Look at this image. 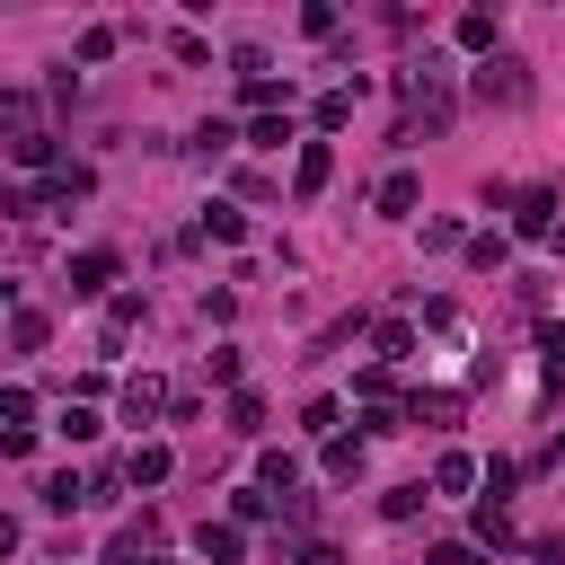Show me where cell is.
<instances>
[{
    "label": "cell",
    "instance_id": "cell-4",
    "mask_svg": "<svg viewBox=\"0 0 565 565\" xmlns=\"http://www.w3.org/2000/svg\"><path fill=\"white\" fill-rule=\"evenodd\" d=\"M512 238H556V185L512 194Z\"/></svg>",
    "mask_w": 565,
    "mask_h": 565
},
{
    "label": "cell",
    "instance_id": "cell-28",
    "mask_svg": "<svg viewBox=\"0 0 565 565\" xmlns=\"http://www.w3.org/2000/svg\"><path fill=\"white\" fill-rule=\"evenodd\" d=\"M424 565H486V547H468V539H441Z\"/></svg>",
    "mask_w": 565,
    "mask_h": 565
},
{
    "label": "cell",
    "instance_id": "cell-23",
    "mask_svg": "<svg viewBox=\"0 0 565 565\" xmlns=\"http://www.w3.org/2000/svg\"><path fill=\"white\" fill-rule=\"evenodd\" d=\"M44 503H53V512H71V503H88V486H79L71 468H53V477H44Z\"/></svg>",
    "mask_w": 565,
    "mask_h": 565
},
{
    "label": "cell",
    "instance_id": "cell-21",
    "mask_svg": "<svg viewBox=\"0 0 565 565\" xmlns=\"http://www.w3.org/2000/svg\"><path fill=\"white\" fill-rule=\"evenodd\" d=\"M79 194H88V168H53L44 177V203H79Z\"/></svg>",
    "mask_w": 565,
    "mask_h": 565
},
{
    "label": "cell",
    "instance_id": "cell-16",
    "mask_svg": "<svg viewBox=\"0 0 565 565\" xmlns=\"http://www.w3.org/2000/svg\"><path fill=\"white\" fill-rule=\"evenodd\" d=\"M450 35H459V53H494V9H468Z\"/></svg>",
    "mask_w": 565,
    "mask_h": 565
},
{
    "label": "cell",
    "instance_id": "cell-9",
    "mask_svg": "<svg viewBox=\"0 0 565 565\" xmlns=\"http://www.w3.org/2000/svg\"><path fill=\"white\" fill-rule=\"evenodd\" d=\"M194 547H203V565H238V556H247L238 521H203V530H194Z\"/></svg>",
    "mask_w": 565,
    "mask_h": 565
},
{
    "label": "cell",
    "instance_id": "cell-10",
    "mask_svg": "<svg viewBox=\"0 0 565 565\" xmlns=\"http://www.w3.org/2000/svg\"><path fill=\"white\" fill-rule=\"evenodd\" d=\"M353 106H362V79L327 88V97H318V132H344V124H353Z\"/></svg>",
    "mask_w": 565,
    "mask_h": 565
},
{
    "label": "cell",
    "instance_id": "cell-32",
    "mask_svg": "<svg viewBox=\"0 0 565 565\" xmlns=\"http://www.w3.org/2000/svg\"><path fill=\"white\" fill-rule=\"evenodd\" d=\"M300 424H309L318 441H335V397H309V415H300Z\"/></svg>",
    "mask_w": 565,
    "mask_h": 565
},
{
    "label": "cell",
    "instance_id": "cell-19",
    "mask_svg": "<svg viewBox=\"0 0 565 565\" xmlns=\"http://www.w3.org/2000/svg\"><path fill=\"white\" fill-rule=\"evenodd\" d=\"M327 477H335V486H344V477H362V441H353V433H335V441H327Z\"/></svg>",
    "mask_w": 565,
    "mask_h": 565
},
{
    "label": "cell",
    "instance_id": "cell-17",
    "mask_svg": "<svg viewBox=\"0 0 565 565\" xmlns=\"http://www.w3.org/2000/svg\"><path fill=\"white\" fill-rule=\"evenodd\" d=\"M44 335H53V327H44V309H26V300H18V309H9V344H18V353H35Z\"/></svg>",
    "mask_w": 565,
    "mask_h": 565
},
{
    "label": "cell",
    "instance_id": "cell-30",
    "mask_svg": "<svg viewBox=\"0 0 565 565\" xmlns=\"http://www.w3.org/2000/svg\"><path fill=\"white\" fill-rule=\"evenodd\" d=\"M132 318H141V291H115V300H106V327H115V335H124V327H132Z\"/></svg>",
    "mask_w": 565,
    "mask_h": 565
},
{
    "label": "cell",
    "instance_id": "cell-33",
    "mask_svg": "<svg viewBox=\"0 0 565 565\" xmlns=\"http://www.w3.org/2000/svg\"><path fill=\"white\" fill-rule=\"evenodd\" d=\"M300 565H344V556H335V547L318 539V547H300Z\"/></svg>",
    "mask_w": 565,
    "mask_h": 565
},
{
    "label": "cell",
    "instance_id": "cell-26",
    "mask_svg": "<svg viewBox=\"0 0 565 565\" xmlns=\"http://www.w3.org/2000/svg\"><path fill=\"white\" fill-rule=\"evenodd\" d=\"M256 477H265V486H291V477H300V459H291V450H265V459H256Z\"/></svg>",
    "mask_w": 565,
    "mask_h": 565
},
{
    "label": "cell",
    "instance_id": "cell-8",
    "mask_svg": "<svg viewBox=\"0 0 565 565\" xmlns=\"http://www.w3.org/2000/svg\"><path fill=\"white\" fill-rule=\"evenodd\" d=\"M468 486H486V468H477L468 450H441V459H433V494H468Z\"/></svg>",
    "mask_w": 565,
    "mask_h": 565
},
{
    "label": "cell",
    "instance_id": "cell-18",
    "mask_svg": "<svg viewBox=\"0 0 565 565\" xmlns=\"http://www.w3.org/2000/svg\"><path fill=\"white\" fill-rule=\"evenodd\" d=\"M159 406H168V388H159L150 371H141V380H124V415H132V424H141V415H159Z\"/></svg>",
    "mask_w": 565,
    "mask_h": 565
},
{
    "label": "cell",
    "instance_id": "cell-27",
    "mask_svg": "<svg viewBox=\"0 0 565 565\" xmlns=\"http://www.w3.org/2000/svg\"><path fill=\"white\" fill-rule=\"evenodd\" d=\"M380 512H388V521H415V512H424V486H397V494H380Z\"/></svg>",
    "mask_w": 565,
    "mask_h": 565
},
{
    "label": "cell",
    "instance_id": "cell-15",
    "mask_svg": "<svg viewBox=\"0 0 565 565\" xmlns=\"http://www.w3.org/2000/svg\"><path fill=\"white\" fill-rule=\"evenodd\" d=\"M477 547H512V512L494 494H477Z\"/></svg>",
    "mask_w": 565,
    "mask_h": 565
},
{
    "label": "cell",
    "instance_id": "cell-13",
    "mask_svg": "<svg viewBox=\"0 0 565 565\" xmlns=\"http://www.w3.org/2000/svg\"><path fill=\"white\" fill-rule=\"evenodd\" d=\"M203 238L238 247V238H247V212H238V203H203Z\"/></svg>",
    "mask_w": 565,
    "mask_h": 565
},
{
    "label": "cell",
    "instance_id": "cell-7",
    "mask_svg": "<svg viewBox=\"0 0 565 565\" xmlns=\"http://www.w3.org/2000/svg\"><path fill=\"white\" fill-rule=\"evenodd\" d=\"M168 468H177V450H168V441H132V450H124V486H159Z\"/></svg>",
    "mask_w": 565,
    "mask_h": 565
},
{
    "label": "cell",
    "instance_id": "cell-11",
    "mask_svg": "<svg viewBox=\"0 0 565 565\" xmlns=\"http://www.w3.org/2000/svg\"><path fill=\"white\" fill-rule=\"evenodd\" d=\"M406 353H415V327L406 318H380L371 327V362H406Z\"/></svg>",
    "mask_w": 565,
    "mask_h": 565
},
{
    "label": "cell",
    "instance_id": "cell-14",
    "mask_svg": "<svg viewBox=\"0 0 565 565\" xmlns=\"http://www.w3.org/2000/svg\"><path fill=\"white\" fill-rule=\"evenodd\" d=\"M230 521H238V530L274 521V486H238V494H230Z\"/></svg>",
    "mask_w": 565,
    "mask_h": 565
},
{
    "label": "cell",
    "instance_id": "cell-20",
    "mask_svg": "<svg viewBox=\"0 0 565 565\" xmlns=\"http://www.w3.org/2000/svg\"><path fill=\"white\" fill-rule=\"evenodd\" d=\"M282 141H291V115H256L247 124V150H282Z\"/></svg>",
    "mask_w": 565,
    "mask_h": 565
},
{
    "label": "cell",
    "instance_id": "cell-2",
    "mask_svg": "<svg viewBox=\"0 0 565 565\" xmlns=\"http://www.w3.org/2000/svg\"><path fill=\"white\" fill-rule=\"evenodd\" d=\"M115 274H124V265H115V247H79V256L62 265L71 300H106V291H115Z\"/></svg>",
    "mask_w": 565,
    "mask_h": 565
},
{
    "label": "cell",
    "instance_id": "cell-5",
    "mask_svg": "<svg viewBox=\"0 0 565 565\" xmlns=\"http://www.w3.org/2000/svg\"><path fill=\"white\" fill-rule=\"evenodd\" d=\"M327 177H335V150H327V141H300V159H291V194H300V203H318V194H327Z\"/></svg>",
    "mask_w": 565,
    "mask_h": 565
},
{
    "label": "cell",
    "instance_id": "cell-29",
    "mask_svg": "<svg viewBox=\"0 0 565 565\" xmlns=\"http://www.w3.org/2000/svg\"><path fill=\"white\" fill-rule=\"evenodd\" d=\"M230 141H238V132H230V124H203V132H194V159H221V150H230Z\"/></svg>",
    "mask_w": 565,
    "mask_h": 565
},
{
    "label": "cell",
    "instance_id": "cell-31",
    "mask_svg": "<svg viewBox=\"0 0 565 565\" xmlns=\"http://www.w3.org/2000/svg\"><path fill=\"white\" fill-rule=\"evenodd\" d=\"M406 415H415V424H424V415H433V424H450V415H459V397H441V388H433V397H415Z\"/></svg>",
    "mask_w": 565,
    "mask_h": 565
},
{
    "label": "cell",
    "instance_id": "cell-3",
    "mask_svg": "<svg viewBox=\"0 0 565 565\" xmlns=\"http://www.w3.org/2000/svg\"><path fill=\"white\" fill-rule=\"evenodd\" d=\"M468 88H477V97H486V106H521V97H530V71H521V62H503V53H494V62H477V79H468Z\"/></svg>",
    "mask_w": 565,
    "mask_h": 565
},
{
    "label": "cell",
    "instance_id": "cell-24",
    "mask_svg": "<svg viewBox=\"0 0 565 565\" xmlns=\"http://www.w3.org/2000/svg\"><path fill=\"white\" fill-rule=\"evenodd\" d=\"M62 441H97V406H88V397L62 406Z\"/></svg>",
    "mask_w": 565,
    "mask_h": 565
},
{
    "label": "cell",
    "instance_id": "cell-6",
    "mask_svg": "<svg viewBox=\"0 0 565 565\" xmlns=\"http://www.w3.org/2000/svg\"><path fill=\"white\" fill-rule=\"evenodd\" d=\"M371 203H380V212H388V221H406V212H415V203H424V177H415V168H388V177H380V194H371Z\"/></svg>",
    "mask_w": 565,
    "mask_h": 565
},
{
    "label": "cell",
    "instance_id": "cell-34",
    "mask_svg": "<svg viewBox=\"0 0 565 565\" xmlns=\"http://www.w3.org/2000/svg\"><path fill=\"white\" fill-rule=\"evenodd\" d=\"M141 565H159V556H141Z\"/></svg>",
    "mask_w": 565,
    "mask_h": 565
},
{
    "label": "cell",
    "instance_id": "cell-22",
    "mask_svg": "<svg viewBox=\"0 0 565 565\" xmlns=\"http://www.w3.org/2000/svg\"><path fill=\"white\" fill-rule=\"evenodd\" d=\"M230 433H265V397H256V388L230 397Z\"/></svg>",
    "mask_w": 565,
    "mask_h": 565
},
{
    "label": "cell",
    "instance_id": "cell-12",
    "mask_svg": "<svg viewBox=\"0 0 565 565\" xmlns=\"http://www.w3.org/2000/svg\"><path fill=\"white\" fill-rule=\"evenodd\" d=\"M9 168H44V177H53V168H62V159H53V132H18V141H9Z\"/></svg>",
    "mask_w": 565,
    "mask_h": 565
},
{
    "label": "cell",
    "instance_id": "cell-25",
    "mask_svg": "<svg viewBox=\"0 0 565 565\" xmlns=\"http://www.w3.org/2000/svg\"><path fill=\"white\" fill-rule=\"evenodd\" d=\"M115 44H124V35H115V26H79V62H106V53H115Z\"/></svg>",
    "mask_w": 565,
    "mask_h": 565
},
{
    "label": "cell",
    "instance_id": "cell-1",
    "mask_svg": "<svg viewBox=\"0 0 565 565\" xmlns=\"http://www.w3.org/2000/svg\"><path fill=\"white\" fill-rule=\"evenodd\" d=\"M397 88L415 97V115H424V132H441V124H450V71H441V62H415V71L397 79Z\"/></svg>",
    "mask_w": 565,
    "mask_h": 565
}]
</instances>
